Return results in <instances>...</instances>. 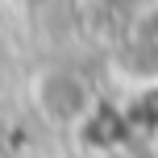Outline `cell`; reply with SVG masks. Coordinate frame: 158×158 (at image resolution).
I'll return each instance as SVG.
<instances>
[{"mask_svg": "<svg viewBox=\"0 0 158 158\" xmlns=\"http://www.w3.org/2000/svg\"><path fill=\"white\" fill-rule=\"evenodd\" d=\"M38 108L46 112L50 121H79L92 104V92L75 71H46L38 79Z\"/></svg>", "mask_w": 158, "mask_h": 158, "instance_id": "cell-1", "label": "cell"}]
</instances>
